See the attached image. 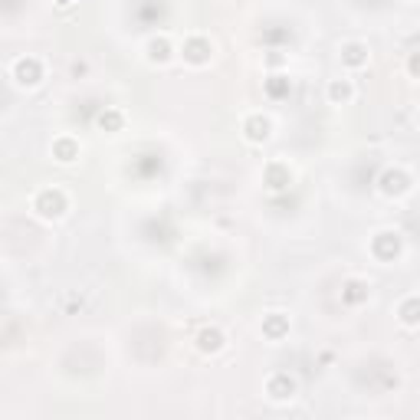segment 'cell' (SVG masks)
Masks as SVG:
<instances>
[{
	"label": "cell",
	"instance_id": "cell-5",
	"mask_svg": "<svg viewBox=\"0 0 420 420\" xmlns=\"http://www.w3.org/2000/svg\"><path fill=\"white\" fill-rule=\"evenodd\" d=\"M210 56H213V46H210L207 40L191 37V40L184 43V60H187V62H194V66H204Z\"/></svg>",
	"mask_w": 420,
	"mask_h": 420
},
{
	"label": "cell",
	"instance_id": "cell-4",
	"mask_svg": "<svg viewBox=\"0 0 420 420\" xmlns=\"http://www.w3.org/2000/svg\"><path fill=\"white\" fill-rule=\"evenodd\" d=\"M371 60V50L365 46V43H345L342 46V66H348V69H361V66H368Z\"/></svg>",
	"mask_w": 420,
	"mask_h": 420
},
{
	"label": "cell",
	"instance_id": "cell-10",
	"mask_svg": "<svg viewBox=\"0 0 420 420\" xmlns=\"http://www.w3.org/2000/svg\"><path fill=\"white\" fill-rule=\"evenodd\" d=\"M53 155H56V161H62V164H69V161L79 158V148H76L73 141H66V138H60V141L53 145Z\"/></svg>",
	"mask_w": 420,
	"mask_h": 420
},
{
	"label": "cell",
	"instance_id": "cell-11",
	"mask_svg": "<svg viewBox=\"0 0 420 420\" xmlns=\"http://www.w3.org/2000/svg\"><path fill=\"white\" fill-rule=\"evenodd\" d=\"M401 322H404L408 329H417V296L404 299V306H401Z\"/></svg>",
	"mask_w": 420,
	"mask_h": 420
},
{
	"label": "cell",
	"instance_id": "cell-3",
	"mask_svg": "<svg viewBox=\"0 0 420 420\" xmlns=\"http://www.w3.org/2000/svg\"><path fill=\"white\" fill-rule=\"evenodd\" d=\"M266 394L272 401H292L296 397V381L289 374H272L270 381H266Z\"/></svg>",
	"mask_w": 420,
	"mask_h": 420
},
{
	"label": "cell",
	"instance_id": "cell-8",
	"mask_svg": "<svg viewBox=\"0 0 420 420\" xmlns=\"http://www.w3.org/2000/svg\"><path fill=\"white\" fill-rule=\"evenodd\" d=\"M384 184H381V191L384 194H387V198H394V194H404V191H408L410 187V177L404 171H387L381 177Z\"/></svg>",
	"mask_w": 420,
	"mask_h": 420
},
{
	"label": "cell",
	"instance_id": "cell-7",
	"mask_svg": "<svg viewBox=\"0 0 420 420\" xmlns=\"http://www.w3.org/2000/svg\"><path fill=\"white\" fill-rule=\"evenodd\" d=\"M223 345H227V338H223L220 329H204V332L198 335V348L204 355H217Z\"/></svg>",
	"mask_w": 420,
	"mask_h": 420
},
{
	"label": "cell",
	"instance_id": "cell-6",
	"mask_svg": "<svg viewBox=\"0 0 420 420\" xmlns=\"http://www.w3.org/2000/svg\"><path fill=\"white\" fill-rule=\"evenodd\" d=\"M351 99H355L351 79H332V82H329V102H332V105H348Z\"/></svg>",
	"mask_w": 420,
	"mask_h": 420
},
{
	"label": "cell",
	"instance_id": "cell-1",
	"mask_svg": "<svg viewBox=\"0 0 420 420\" xmlns=\"http://www.w3.org/2000/svg\"><path fill=\"white\" fill-rule=\"evenodd\" d=\"M66 207H69V200H66V194H62V191H56V187H50V191H40L37 200H33V210H37L40 217H62V213H66Z\"/></svg>",
	"mask_w": 420,
	"mask_h": 420
},
{
	"label": "cell",
	"instance_id": "cell-9",
	"mask_svg": "<svg viewBox=\"0 0 420 420\" xmlns=\"http://www.w3.org/2000/svg\"><path fill=\"white\" fill-rule=\"evenodd\" d=\"M270 119H263V115H256L253 122H247V138L250 141H266L270 138Z\"/></svg>",
	"mask_w": 420,
	"mask_h": 420
},
{
	"label": "cell",
	"instance_id": "cell-2",
	"mask_svg": "<svg viewBox=\"0 0 420 420\" xmlns=\"http://www.w3.org/2000/svg\"><path fill=\"white\" fill-rule=\"evenodd\" d=\"M13 76H17V82L20 86H40L43 82V62L33 60V56H26V60H17L13 62Z\"/></svg>",
	"mask_w": 420,
	"mask_h": 420
}]
</instances>
